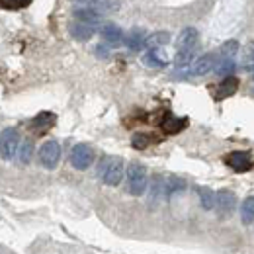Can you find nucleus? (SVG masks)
Returning <instances> with one entry per match:
<instances>
[{
  "mask_svg": "<svg viewBox=\"0 0 254 254\" xmlns=\"http://www.w3.org/2000/svg\"><path fill=\"white\" fill-rule=\"evenodd\" d=\"M98 176L106 186H118L124 178V160L120 157H104L98 164Z\"/></svg>",
  "mask_w": 254,
  "mask_h": 254,
  "instance_id": "obj_1",
  "label": "nucleus"
},
{
  "mask_svg": "<svg viewBox=\"0 0 254 254\" xmlns=\"http://www.w3.org/2000/svg\"><path fill=\"white\" fill-rule=\"evenodd\" d=\"M149 184L147 168L141 162H131L127 168V190L131 195H143Z\"/></svg>",
  "mask_w": 254,
  "mask_h": 254,
  "instance_id": "obj_2",
  "label": "nucleus"
},
{
  "mask_svg": "<svg viewBox=\"0 0 254 254\" xmlns=\"http://www.w3.org/2000/svg\"><path fill=\"white\" fill-rule=\"evenodd\" d=\"M18 147H20V133L14 127H6L0 135V159L12 160L18 155Z\"/></svg>",
  "mask_w": 254,
  "mask_h": 254,
  "instance_id": "obj_3",
  "label": "nucleus"
},
{
  "mask_svg": "<svg viewBox=\"0 0 254 254\" xmlns=\"http://www.w3.org/2000/svg\"><path fill=\"white\" fill-rule=\"evenodd\" d=\"M37 159H39L43 168L53 170V168L59 164V159H61V147H59V143H57V141H45V143L39 147Z\"/></svg>",
  "mask_w": 254,
  "mask_h": 254,
  "instance_id": "obj_4",
  "label": "nucleus"
},
{
  "mask_svg": "<svg viewBox=\"0 0 254 254\" xmlns=\"http://www.w3.org/2000/svg\"><path fill=\"white\" fill-rule=\"evenodd\" d=\"M94 162V149L86 143H78L74 145V149L70 151V164L76 170H86L90 168Z\"/></svg>",
  "mask_w": 254,
  "mask_h": 254,
  "instance_id": "obj_5",
  "label": "nucleus"
},
{
  "mask_svg": "<svg viewBox=\"0 0 254 254\" xmlns=\"http://www.w3.org/2000/svg\"><path fill=\"white\" fill-rule=\"evenodd\" d=\"M237 207V195L231 190H219L215 193V209L219 217H229Z\"/></svg>",
  "mask_w": 254,
  "mask_h": 254,
  "instance_id": "obj_6",
  "label": "nucleus"
},
{
  "mask_svg": "<svg viewBox=\"0 0 254 254\" xmlns=\"http://www.w3.org/2000/svg\"><path fill=\"white\" fill-rule=\"evenodd\" d=\"M225 164L231 166L235 172H249L254 166V160L249 153L235 151V153H229V155L225 157Z\"/></svg>",
  "mask_w": 254,
  "mask_h": 254,
  "instance_id": "obj_7",
  "label": "nucleus"
},
{
  "mask_svg": "<svg viewBox=\"0 0 254 254\" xmlns=\"http://www.w3.org/2000/svg\"><path fill=\"white\" fill-rule=\"evenodd\" d=\"M217 61H219V57H217L215 53H205V55L197 57V59L191 63L190 72L193 76H203V74H207V72H211V70L215 68Z\"/></svg>",
  "mask_w": 254,
  "mask_h": 254,
  "instance_id": "obj_8",
  "label": "nucleus"
},
{
  "mask_svg": "<svg viewBox=\"0 0 254 254\" xmlns=\"http://www.w3.org/2000/svg\"><path fill=\"white\" fill-rule=\"evenodd\" d=\"M53 126H55V114H51V112H41V114H37L32 120L30 129H32L33 133H37V135H45Z\"/></svg>",
  "mask_w": 254,
  "mask_h": 254,
  "instance_id": "obj_9",
  "label": "nucleus"
},
{
  "mask_svg": "<svg viewBox=\"0 0 254 254\" xmlns=\"http://www.w3.org/2000/svg\"><path fill=\"white\" fill-rule=\"evenodd\" d=\"M68 33H70L76 41H88V39H92V37H94L96 26L76 20V22H72V24L68 26Z\"/></svg>",
  "mask_w": 254,
  "mask_h": 254,
  "instance_id": "obj_10",
  "label": "nucleus"
},
{
  "mask_svg": "<svg viewBox=\"0 0 254 254\" xmlns=\"http://www.w3.org/2000/svg\"><path fill=\"white\" fill-rule=\"evenodd\" d=\"M100 35H102L104 41L110 43V45H120V43L126 39V37H124V32H122V28H118V26L112 24V22H106V24L100 26Z\"/></svg>",
  "mask_w": 254,
  "mask_h": 254,
  "instance_id": "obj_11",
  "label": "nucleus"
},
{
  "mask_svg": "<svg viewBox=\"0 0 254 254\" xmlns=\"http://www.w3.org/2000/svg\"><path fill=\"white\" fill-rule=\"evenodd\" d=\"M239 90V78L235 76H225L221 80V84L215 88V100H225V98H231Z\"/></svg>",
  "mask_w": 254,
  "mask_h": 254,
  "instance_id": "obj_12",
  "label": "nucleus"
},
{
  "mask_svg": "<svg viewBox=\"0 0 254 254\" xmlns=\"http://www.w3.org/2000/svg\"><path fill=\"white\" fill-rule=\"evenodd\" d=\"M162 131L166 133V135H178L180 131H184L186 127H188V120L186 118H174V116H168V118H164L162 120Z\"/></svg>",
  "mask_w": 254,
  "mask_h": 254,
  "instance_id": "obj_13",
  "label": "nucleus"
},
{
  "mask_svg": "<svg viewBox=\"0 0 254 254\" xmlns=\"http://www.w3.org/2000/svg\"><path fill=\"white\" fill-rule=\"evenodd\" d=\"M197 39H199V33H197L195 28H184V30L180 32V35H178L176 47H178V49H195Z\"/></svg>",
  "mask_w": 254,
  "mask_h": 254,
  "instance_id": "obj_14",
  "label": "nucleus"
},
{
  "mask_svg": "<svg viewBox=\"0 0 254 254\" xmlns=\"http://www.w3.org/2000/svg\"><path fill=\"white\" fill-rule=\"evenodd\" d=\"M126 43L131 51H141L145 47V43H147V35H145L143 30H131L129 35L126 37Z\"/></svg>",
  "mask_w": 254,
  "mask_h": 254,
  "instance_id": "obj_15",
  "label": "nucleus"
},
{
  "mask_svg": "<svg viewBox=\"0 0 254 254\" xmlns=\"http://www.w3.org/2000/svg\"><path fill=\"white\" fill-rule=\"evenodd\" d=\"M186 190V182L182 180V178H178V176H168L166 180H164V195L166 197H172V195H176V193H180V191Z\"/></svg>",
  "mask_w": 254,
  "mask_h": 254,
  "instance_id": "obj_16",
  "label": "nucleus"
},
{
  "mask_svg": "<svg viewBox=\"0 0 254 254\" xmlns=\"http://www.w3.org/2000/svg\"><path fill=\"white\" fill-rule=\"evenodd\" d=\"M88 4L98 14H112L120 10V0H90Z\"/></svg>",
  "mask_w": 254,
  "mask_h": 254,
  "instance_id": "obj_17",
  "label": "nucleus"
},
{
  "mask_svg": "<svg viewBox=\"0 0 254 254\" xmlns=\"http://www.w3.org/2000/svg\"><path fill=\"white\" fill-rule=\"evenodd\" d=\"M197 195H199V201H201V207L205 211H211L215 207V191L207 186H197Z\"/></svg>",
  "mask_w": 254,
  "mask_h": 254,
  "instance_id": "obj_18",
  "label": "nucleus"
},
{
  "mask_svg": "<svg viewBox=\"0 0 254 254\" xmlns=\"http://www.w3.org/2000/svg\"><path fill=\"white\" fill-rule=\"evenodd\" d=\"M100 16L102 14H98L94 8H76L74 10V18L76 20H80V22H86V24H100Z\"/></svg>",
  "mask_w": 254,
  "mask_h": 254,
  "instance_id": "obj_19",
  "label": "nucleus"
},
{
  "mask_svg": "<svg viewBox=\"0 0 254 254\" xmlns=\"http://www.w3.org/2000/svg\"><path fill=\"white\" fill-rule=\"evenodd\" d=\"M143 61L147 66H155V68H162V66H166V57H164V53H160V49H149L147 51V55L143 57Z\"/></svg>",
  "mask_w": 254,
  "mask_h": 254,
  "instance_id": "obj_20",
  "label": "nucleus"
},
{
  "mask_svg": "<svg viewBox=\"0 0 254 254\" xmlns=\"http://www.w3.org/2000/svg\"><path fill=\"white\" fill-rule=\"evenodd\" d=\"M168 41H170V33L168 32H155L147 37V43H145V45H147L149 49H160V47H164Z\"/></svg>",
  "mask_w": 254,
  "mask_h": 254,
  "instance_id": "obj_21",
  "label": "nucleus"
},
{
  "mask_svg": "<svg viewBox=\"0 0 254 254\" xmlns=\"http://www.w3.org/2000/svg\"><path fill=\"white\" fill-rule=\"evenodd\" d=\"M241 221L245 223V225L254 223V195H249L241 203Z\"/></svg>",
  "mask_w": 254,
  "mask_h": 254,
  "instance_id": "obj_22",
  "label": "nucleus"
},
{
  "mask_svg": "<svg viewBox=\"0 0 254 254\" xmlns=\"http://www.w3.org/2000/svg\"><path fill=\"white\" fill-rule=\"evenodd\" d=\"M241 66L247 68V70H253L254 68V39L249 41V43L243 47V53H241Z\"/></svg>",
  "mask_w": 254,
  "mask_h": 254,
  "instance_id": "obj_23",
  "label": "nucleus"
},
{
  "mask_svg": "<svg viewBox=\"0 0 254 254\" xmlns=\"http://www.w3.org/2000/svg\"><path fill=\"white\" fill-rule=\"evenodd\" d=\"M235 68H237V63H235V57H231V59H219L217 64H215V72L219 74V76H233V72H235Z\"/></svg>",
  "mask_w": 254,
  "mask_h": 254,
  "instance_id": "obj_24",
  "label": "nucleus"
},
{
  "mask_svg": "<svg viewBox=\"0 0 254 254\" xmlns=\"http://www.w3.org/2000/svg\"><path fill=\"white\" fill-rule=\"evenodd\" d=\"M32 155H33V141L32 139H24L20 143V147H18V160L22 164H28L32 160Z\"/></svg>",
  "mask_w": 254,
  "mask_h": 254,
  "instance_id": "obj_25",
  "label": "nucleus"
},
{
  "mask_svg": "<svg viewBox=\"0 0 254 254\" xmlns=\"http://www.w3.org/2000/svg\"><path fill=\"white\" fill-rule=\"evenodd\" d=\"M193 55H195V49H178L176 51V57H174V64L176 68H184L193 61Z\"/></svg>",
  "mask_w": 254,
  "mask_h": 254,
  "instance_id": "obj_26",
  "label": "nucleus"
},
{
  "mask_svg": "<svg viewBox=\"0 0 254 254\" xmlns=\"http://www.w3.org/2000/svg\"><path fill=\"white\" fill-rule=\"evenodd\" d=\"M164 195V180L162 176H155L153 178V184H151V203H159L160 197Z\"/></svg>",
  "mask_w": 254,
  "mask_h": 254,
  "instance_id": "obj_27",
  "label": "nucleus"
},
{
  "mask_svg": "<svg viewBox=\"0 0 254 254\" xmlns=\"http://www.w3.org/2000/svg\"><path fill=\"white\" fill-rule=\"evenodd\" d=\"M237 53H239V41L237 39H227L221 45V49H219V57L221 59H231Z\"/></svg>",
  "mask_w": 254,
  "mask_h": 254,
  "instance_id": "obj_28",
  "label": "nucleus"
},
{
  "mask_svg": "<svg viewBox=\"0 0 254 254\" xmlns=\"http://www.w3.org/2000/svg\"><path fill=\"white\" fill-rule=\"evenodd\" d=\"M153 139H155V137H151L149 133H135L133 139H131V145H133V149L143 151V149H147V147L153 143Z\"/></svg>",
  "mask_w": 254,
  "mask_h": 254,
  "instance_id": "obj_29",
  "label": "nucleus"
},
{
  "mask_svg": "<svg viewBox=\"0 0 254 254\" xmlns=\"http://www.w3.org/2000/svg\"><path fill=\"white\" fill-rule=\"evenodd\" d=\"M32 0H0V6L8 10H22V8H28Z\"/></svg>",
  "mask_w": 254,
  "mask_h": 254,
  "instance_id": "obj_30",
  "label": "nucleus"
},
{
  "mask_svg": "<svg viewBox=\"0 0 254 254\" xmlns=\"http://www.w3.org/2000/svg\"><path fill=\"white\" fill-rule=\"evenodd\" d=\"M96 53H98V57H108V49H104V45H98Z\"/></svg>",
  "mask_w": 254,
  "mask_h": 254,
  "instance_id": "obj_31",
  "label": "nucleus"
},
{
  "mask_svg": "<svg viewBox=\"0 0 254 254\" xmlns=\"http://www.w3.org/2000/svg\"><path fill=\"white\" fill-rule=\"evenodd\" d=\"M70 2H74V4H88L90 0H70Z\"/></svg>",
  "mask_w": 254,
  "mask_h": 254,
  "instance_id": "obj_32",
  "label": "nucleus"
},
{
  "mask_svg": "<svg viewBox=\"0 0 254 254\" xmlns=\"http://www.w3.org/2000/svg\"><path fill=\"white\" fill-rule=\"evenodd\" d=\"M251 72H253V78H254V68H253V70H251Z\"/></svg>",
  "mask_w": 254,
  "mask_h": 254,
  "instance_id": "obj_33",
  "label": "nucleus"
}]
</instances>
